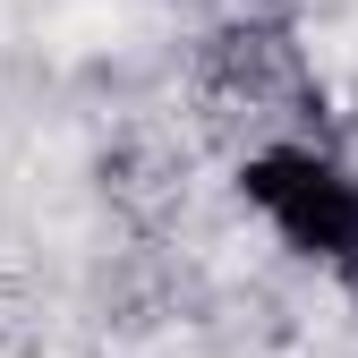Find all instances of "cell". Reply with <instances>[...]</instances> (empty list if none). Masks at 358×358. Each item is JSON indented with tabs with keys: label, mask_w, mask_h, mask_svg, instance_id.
Here are the masks:
<instances>
[{
	"label": "cell",
	"mask_w": 358,
	"mask_h": 358,
	"mask_svg": "<svg viewBox=\"0 0 358 358\" xmlns=\"http://www.w3.org/2000/svg\"><path fill=\"white\" fill-rule=\"evenodd\" d=\"M196 85H205L213 111H248L256 128H273V137H307L299 120L316 111L307 52H299V34L273 26V17H239V26L205 34V52H196Z\"/></svg>",
	"instance_id": "7a4b0ae2"
},
{
	"label": "cell",
	"mask_w": 358,
	"mask_h": 358,
	"mask_svg": "<svg viewBox=\"0 0 358 358\" xmlns=\"http://www.w3.org/2000/svg\"><path fill=\"white\" fill-rule=\"evenodd\" d=\"M239 196L290 256L350 273L358 264V171L316 137H256L239 154Z\"/></svg>",
	"instance_id": "6da1fadb"
},
{
	"label": "cell",
	"mask_w": 358,
	"mask_h": 358,
	"mask_svg": "<svg viewBox=\"0 0 358 358\" xmlns=\"http://www.w3.org/2000/svg\"><path fill=\"white\" fill-rule=\"evenodd\" d=\"M333 282H341V290H350V307H358V264H350V273H333Z\"/></svg>",
	"instance_id": "3957f363"
}]
</instances>
